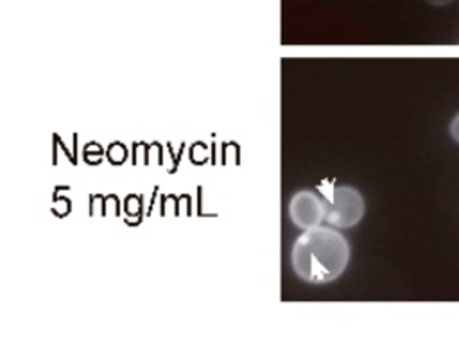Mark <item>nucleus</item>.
<instances>
[{"label": "nucleus", "mask_w": 459, "mask_h": 339, "mask_svg": "<svg viewBox=\"0 0 459 339\" xmlns=\"http://www.w3.org/2000/svg\"><path fill=\"white\" fill-rule=\"evenodd\" d=\"M319 190L325 197L326 215L325 221L333 228H351L364 215V197L350 185H332L323 181Z\"/></svg>", "instance_id": "obj_2"}, {"label": "nucleus", "mask_w": 459, "mask_h": 339, "mask_svg": "<svg viewBox=\"0 0 459 339\" xmlns=\"http://www.w3.org/2000/svg\"><path fill=\"white\" fill-rule=\"evenodd\" d=\"M350 260V244L333 226L305 230L292 244L290 265L298 278L312 285H325L339 278Z\"/></svg>", "instance_id": "obj_1"}, {"label": "nucleus", "mask_w": 459, "mask_h": 339, "mask_svg": "<svg viewBox=\"0 0 459 339\" xmlns=\"http://www.w3.org/2000/svg\"><path fill=\"white\" fill-rule=\"evenodd\" d=\"M448 133H450V136H452V140L459 145V111L454 115V118L450 120V124H448Z\"/></svg>", "instance_id": "obj_4"}, {"label": "nucleus", "mask_w": 459, "mask_h": 339, "mask_svg": "<svg viewBox=\"0 0 459 339\" xmlns=\"http://www.w3.org/2000/svg\"><path fill=\"white\" fill-rule=\"evenodd\" d=\"M325 199H321L312 190H299L289 201V217L301 230L319 226L325 221Z\"/></svg>", "instance_id": "obj_3"}, {"label": "nucleus", "mask_w": 459, "mask_h": 339, "mask_svg": "<svg viewBox=\"0 0 459 339\" xmlns=\"http://www.w3.org/2000/svg\"><path fill=\"white\" fill-rule=\"evenodd\" d=\"M425 2L430 4V5H446V4H450L454 0H425Z\"/></svg>", "instance_id": "obj_5"}]
</instances>
